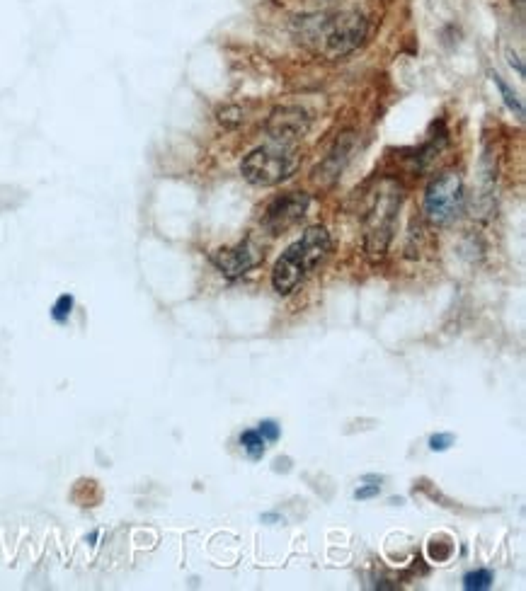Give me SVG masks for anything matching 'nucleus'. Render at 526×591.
Returning a JSON list of instances; mask_svg holds the SVG:
<instances>
[{
  "mask_svg": "<svg viewBox=\"0 0 526 591\" xmlns=\"http://www.w3.org/2000/svg\"><path fill=\"white\" fill-rule=\"evenodd\" d=\"M400 202H403V192L396 182H383L367 216V250L371 255H383L391 243Z\"/></svg>",
  "mask_w": 526,
  "mask_h": 591,
  "instance_id": "nucleus-4",
  "label": "nucleus"
},
{
  "mask_svg": "<svg viewBox=\"0 0 526 591\" xmlns=\"http://www.w3.org/2000/svg\"><path fill=\"white\" fill-rule=\"evenodd\" d=\"M211 262H214V267L219 269L224 277L236 279V277H243V274H248L250 269L257 265V255L255 250L245 243L233 250H216L214 255H211Z\"/></svg>",
  "mask_w": 526,
  "mask_h": 591,
  "instance_id": "nucleus-8",
  "label": "nucleus"
},
{
  "mask_svg": "<svg viewBox=\"0 0 526 591\" xmlns=\"http://www.w3.org/2000/svg\"><path fill=\"white\" fill-rule=\"evenodd\" d=\"M301 42L308 44L325 59H340L352 54L367 37V22L357 13H323L313 17H299Z\"/></svg>",
  "mask_w": 526,
  "mask_h": 591,
  "instance_id": "nucleus-1",
  "label": "nucleus"
},
{
  "mask_svg": "<svg viewBox=\"0 0 526 591\" xmlns=\"http://www.w3.org/2000/svg\"><path fill=\"white\" fill-rule=\"evenodd\" d=\"M301 165V156L294 146L287 143H270V146L255 148L250 156L240 163V172L250 185L274 187L279 182L289 180Z\"/></svg>",
  "mask_w": 526,
  "mask_h": 591,
  "instance_id": "nucleus-3",
  "label": "nucleus"
},
{
  "mask_svg": "<svg viewBox=\"0 0 526 591\" xmlns=\"http://www.w3.org/2000/svg\"><path fill=\"white\" fill-rule=\"evenodd\" d=\"M495 577L490 570H476V572H468L466 577H463V589L466 591H485L493 587Z\"/></svg>",
  "mask_w": 526,
  "mask_h": 591,
  "instance_id": "nucleus-10",
  "label": "nucleus"
},
{
  "mask_svg": "<svg viewBox=\"0 0 526 591\" xmlns=\"http://www.w3.org/2000/svg\"><path fill=\"white\" fill-rule=\"evenodd\" d=\"M311 119L308 114L299 107H279L274 109L270 122H267V134L272 136L274 143H287L291 146L294 141H299L306 136Z\"/></svg>",
  "mask_w": 526,
  "mask_h": 591,
  "instance_id": "nucleus-7",
  "label": "nucleus"
},
{
  "mask_svg": "<svg viewBox=\"0 0 526 591\" xmlns=\"http://www.w3.org/2000/svg\"><path fill=\"white\" fill-rule=\"evenodd\" d=\"M240 446H243V451L248 453V458H253V461H260V458L265 456L267 441L262 439L257 429H248V432L240 434Z\"/></svg>",
  "mask_w": 526,
  "mask_h": 591,
  "instance_id": "nucleus-9",
  "label": "nucleus"
},
{
  "mask_svg": "<svg viewBox=\"0 0 526 591\" xmlns=\"http://www.w3.org/2000/svg\"><path fill=\"white\" fill-rule=\"evenodd\" d=\"M257 432H260V436L265 441H277L279 439V427L277 422L267 420V422H260V427H257Z\"/></svg>",
  "mask_w": 526,
  "mask_h": 591,
  "instance_id": "nucleus-13",
  "label": "nucleus"
},
{
  "mask_svg": "<svg viewBox=\"0 0 526 591\" xmlns=\"http://www.w3.org/2000/svg\"><path fill=\"white\" fill-rule=\"evenodd\" d=\"M73 306H76V298H73L71 294L59 296V298H56L54 308H51V318H54L56 323H66V320L71 318Z\"/></svg>",
  "mask_w": 526,
  "mask_h": 591,
  "instance_id": "nucleus-12",
  "label": "nucleus"
},
{
  "mask_svg": "<svg viewBox=\"0 0 526 591\" xmlns=\"http://www.w3.org/2000/svg\"><path fill=\"white\" fill-rule=\"evenodd\" d=\"M379 492H381V485L359 487V490L354 492V499H371V497H379Z\"/></svg>",
  "mask_w": 526,
  "mask_h": 591,
  "instance_id": "nucleus-15",
  "label": "nucleus"
},
{
  "mask_svg": "<svg viewBox=\"0 0 526 591\" xmlns=\"http://www.w3.org/2000/svg\"><path fill=\"white\" fill-rule=\"evenodd\" d=\"M330 252V235L323 226L308 228L306 233L289 245L287 252L274 262L272 286L277 294L287 296L306 279V274Z\"/></svg>",
  "mask_w": 526,
  "mask_h": 591,
  "instance_id": "nucleus-2",
  "label": "nucleus"
},
{
  "mask_svg": "<svg viewBox=\"0 0 526 591\" xmlns=\"http://www.w3.org/2000/svg\"><path fill=\"white\" fill-rule=\"evenodd\" d=\"M463 182L459 172H442L425 192V214L434 226H451L463 214Z\"/></svg>",
  "mask_w": 526,
  "mask_h": 591,
  "instance_id": "nucleus-5",
  "label": "nucleus"
},
{
  "mask_svg": "<svg viewBox=\"0 0 526 591\" xmlns=\"http://www.w3.org/2000/svg\"><path fill=\"white\" fill-rule=\"evenodd\" d=\"M493 83L497 85V90H500V95H502V100H505V105L510 107L519 119H522L524 117V107H522V102H519L517 93H512L510 85H507L505 80H502V76H497V73H493Z\"/></svg>",
  "mask_w": 526,
  "mask_h": 591,
  "instance_id": "nucleus-11",
  "label": "nucleus"
},
{
  "mask_svg": "<svg viewBox=\"0 0 526 591\" xmlns=\"http://www.w3.org/2000/svg\"><path fill=\"white\" fill-rule=\"evenodd\" d=\"M451 444H454V434H434L430 439L432 451H447Z\"/></svg>",
  "mask_w": 526,
  "mask_h": 591,
  "instance_id": "nucleus-14",
  "label": "nucleus"
},
{
  "mask_svg": "<svg viewBox=\"0 0 526 591\" xmlns=\"http://www.w3.org/2000/svg\"><path fill=\"white\" fill-rule=\"evenodd\" d=\"M308 204H311V199H308L306 192H289L284 194V197L274 199L265 214L267 231L277 235V233H284L291 226H296V223L306 216Z\"/></svg>",
  "mask_w": 526,
  "mask_h": 591,
  "instance_id": "nucleus-6",
  "label": "nucleus"
}]
</instances>
